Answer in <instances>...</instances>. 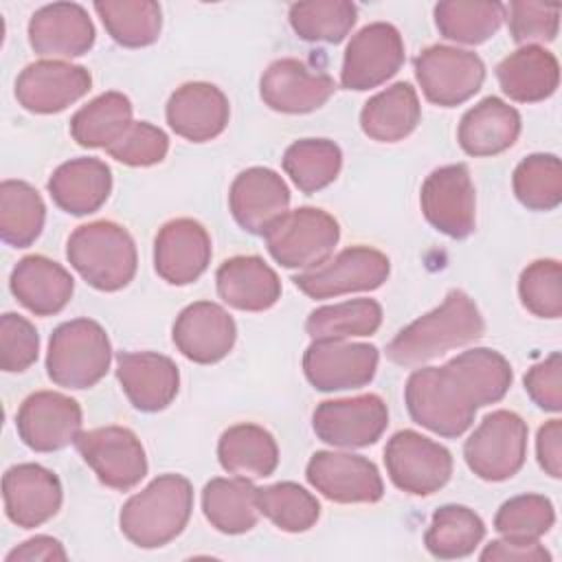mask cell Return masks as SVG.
Segmentation results:
<instances>
[{"label":"cell","mask_w":562,"mask_h":562,"mask_svg":"<svg viewBox=\"0 0 562 562\" xmlns=\"http://www.w3.org/2000/svg\"><path fill=\"white\" fill-rule=\"evenodd\" d=\"M483 331L485 321L476 303L463 290H450L439 307L413 321L389 342L386 356L395 364L413 367L474 342Z\"/></svg>","instance_id":"6da1fadb"},{"label":"cell","mask_w":562,"mask_h":562,"mask_svg":"<svg viewBox=\"0 0 562 562\" xmlns=\"http://www.w3.org/2000/svg\"><path fill=\"white\" fill-rule=\"evenodd\" d=\"M191 509V483L182 474H162L123 505L119 525L132 544L156 549L182 533Z\"/></svg>","instance_id":"7a4b0ae2"},{"label":"cell","mask_w":562,"mask_h":562,"mask_svg":"<svg viewBox=\"0 0 562 562\" xmlns=\"http://www.w3.org/2000/svg\"><path fill=\"white\" fill-rule=\"evenodd\" d=\"M404 402L415 424L441 437H461L479 408L472 391L448 362L413 371L404 386Z\"/></svg>","instance_id":"3957f363"},{"label":"cell","mask_w":562,"mask_h":562,"mask_svg":"<svg viewBox=\"0 0 562 562\" xmlns=\"http://www.w3.org/2000/svg\"><path fill=\"white\" fill-rule=\"evenodd\" d=\"M66 257L81 279L101 292L125 288L138 266L132 235L110 220L77 226L68 237Z\"/></svg>","instance_id":"277c9868"},{"label":"cell","mask_w":562,"mask_h":562,"mask_svg":"<svg viewBox=\"0 0 562 562\" xmlns=\"http://www.w3.org/2000/svg\"><path fill=\"white\" fill-rule=\"evenodd\" d=\"M112 347L105 329L92 318L66 321L50 334L48 378L64 389H90L110 369Z\"/></svg>","instance_id":"5b68a950"},{"label":"cell","mask_w":562,"mask_h":562,"mask_svg":"<svg viewBox=\"0 0 562 562\" xmlns=\"http://www.w3.org/2000/svg\"><path fill=\"white\" fill-rule=\"evenodd\" d=\"M263 237L277 263L312 270L331 257L340 239V226L327 211L301 206L288 211Z\"/></svg>","instance_id":"8992f818"},{"label":"cell","mask_w":562,"mask_h":562,"mask_svg":"<svg viewBox=\"0 0 562 562\" xmlns=\"http://www.w3.org/2000/svg\"><path fill=\"white\" fill-rule=\"evenodd\" d=\"M468 468L483 481L512 479L527 457V424L514 411H494L483 417L463 443Z\"/></svg>","instance_id":"52a82bcc"},{"label":"cell","mask_w":562,"mask_h":562,"mask_svg":"<svg viewBox=\"0 0 562 562\" xmlns=\"http://www.w3.org/2000/svg\"><path fill=\"white\" fill-rule=\"evenodd\" d=\"M384 465L395 487L428 496L450 481L452 454L446 446L415 430H397L386 441Z\"/></svg>","instance_id":"ba28073f"},{"label":"cell","mask_w":562,"mask_h":562,"mask_svg":"<svg viewBox=\"0 0 562 562\" xmlns=\"http://www.w3.org/2000/svg\"><path fill=\"white\" fill-rule=\"evenodd\" d=\"M415 77L430 103L454 108L481 90L485 64L472 50L435 44L415 57Z\"/></svg>","instance_id":"9c48e42d"},{"label":"cell","mask_w":562,"mask_h":562,"mask_svg":"<svg viewBox=\"0 0 562 562\" xmlns=\"http://www.w3.org/2000/svg\"><path fill=\"white\" fill-rule=\"evenodd\" d=\"M389 272L391 261L384 252L369 246H351L325 263L292 277V281L310 299H331L375 290L386 281Z\"/></svg>","instance_id":"30bf717a"},{"label":"cell","mask_w":562,"mask_h":562,"mask_svg":"<svg viewBox=\"0 0 562 562\" xmlns=\"http://www.w3.org/2000/svg\"><path fill=\"white\" fill-rule=\"evenodd\" d=\"M75 446L97 479L112 490H130L147 474V457L140 439L123 426H103L79 432Z\"/></svg>","instance_id":"8fae6325"},{"label":"cell","mask_w":562,"mask_h":562,"mask_svg":"<svg viewBox=\"0 0 562 562\" xmlns=\"http://www.w3.org/2000/svg\"><path fill=\"white\" fill-rule=\"evenodd\" d=\"M424 217L439 233L463 239L476 224V195L470 169L461 162L435 169L422 184Z\"/></svg>","instance_id":"7c38bea8"},{"label":"cell","mask_w":562,"mask_h":562,"mask_svg":"<svg viewBox=\"0 0 562 562\" xmlns=\"http://www.w3.org/2000/svg\"><path fill=\"white\" fill-rule=\"evenodd\" d=\"M389 426V408L375 393L321 402L312 415L316 437L336 448L375 443Z\"/></svg>","instance_id":"4fadbf2b"},{"label":"cell","mask_w":562,"mask_h":562,"mask_svg":"<svg viewBox=\"0 0 562 562\" xmlns=\"http://www.w3.org/2000/svg\"><path fill=\"white\" fill-rule=\"evenodd\" d=\"M404 64V42L389 22H373L360 29L345 48L340 83L347 90L378 88Z\"/></svg>","instance_id":"5bb4252c"},{"label":"cell","mask_w":562,"mask_h":562,"mask_svg":"<svg viewBox=\"0 0 562 562\" xmlns=\"http://www.w3.org/2000/svg\"><path fill=\"white\" fill-rule=\"evenodd\" d=\"M378 347L334 338L314 340L303 353V371L318 391H345L369 384L378 371Z\"/></svg>","instance_id":"9a60e30c"},{"label":"cell","mask_w":562,"mask_h":562,"mask_svg":"<svg viewBox=\"0 0 562 562\" xmlns=\"http://www.w3.org/2000/svg\"><path fill=\"white\" fill-rule=\"evenodd\" d=\"M81 406L61 393H31L18 408L15 428L20 439L35 452H55L75 443L81 432Z\"/></svg>","instance_id":"2e32d148"},{"label":"cell","mask_w":562,"mask_h":562,"mask_svg":"<svg viewBox=\"0 0 562 562\" xmlns=\"http://www.w3.org/2000/svg\"><path fill=\"white\" fill-rule=\"evenodd\" d=\"M310 485L334 503H375L384 496V483L373 461L351 454L318 450L307 461Z\"/></svg>","instance_id":"e0dca14e"},{"label":"cell","mask_w":562,"mask_h":562,"mask_svg":"<svg viewBox=\"0 0 562 562\" xmlns=\"http://www.w3.org/2000/svg\"><path fill=\"white\" fill-rule=\"evenodd\" d=\"M92 86L83 66L61 59H42L29 64L15 79L18 103L35 114H53L79 101Z\"/></svg>","instance_id":"ac0fdd59"},{"label":"cell","mask_w":562,"mask_h":562,"mask_svg":"<svg viewBox=\"0 0 562 562\" xmlns=\"http://www.w3.org/2000/svg\"><path fill=\"white\" fill-rule=\"evenodd\" d=\"M259 92L274 112L305 114L329 101L336 92V81L327 72H314L301 59L283 57L263 70Z\"/></svg>","instance_id":"d6986e66"},{"label":"cell","mask_w":562,"mask_h":562,"mask_svg":"<svg viewBox=\"0 0 562 562\" xmlns=\"http://www.w3.org/2000/svg\"><path fill=\"white\" fill-rule=\"evenodd\" d=\"M228 206L244 231L266 235L288 213L290 189L277 171L250 167L233 180Z\"/></svg>","instance_id":"ffe728a7"},{"label":"cell","mask_w":562,"mask_h":562,"mask_svg":"<svg viewBox=\"0 0 562 562\" xmlns=\"http://www.w3.org/2000/svg\"><path fill=\"white\" fill-rule=\"evenodd\" d=\"M2 498L9 520L22 529L48 522L61 507V483L37 463H18L2 476Z\"/></svg>","instance_id":"44dd1931"},{"label":"cell","mask_w":562,"mask_h":562,"mask_svg":"<svg viewBox=\"0 0 562 562\" xmlns=\"http://www.w3.org/2000/svg\"><path fill=\"white\" fill-rule=\"evenodd\" d=\"M211 255L206 228L191 217L167 222L154 241V268L171 285H187L200 279L211 263Z\"/></svg>","instance_id":"7402d4cb"},{"label":"cell","mask_w":562,"mask_h":562,"mask_svg":"<svg viewBox=\"0 0 562 562\" xmlns=\"http://www.w3.org/2000/svg\"><path fill=\"white\" fill-rule=\"evenodd\" d=\"M171 336L184 358L198 364H213L226 358L233 349L237 327L222 305L198 301L178 314Z\"/></svg>","instance_id":"603a6c76"},{"label":"cell","mask_w":562,"mask_h":562,"mask_svg":"<svg viewBox=\"0 0 562 562\" xmlns=\"http://www.w3.org/2000/svg\"><path fill=\"white\" fill-rule=\"evenodd\" d=\"M116 378L132 406L143 413L167 408L180 386L176 362L154 351H121L116 356Z\"/></svg>","instance_id":"cb8c5ba5"},{"label":"cell","mask_w":562,"mask_h":562,"mask_svg":"<svg viewBox=\"0 0 562 562\" xmlns=\"http://www.w3.org/2000/svg\"><path fill=\"white\" fill-rule=\"evenodd\" d=\"M29 44L42 57H79L94 44V24L75 2H53L29 20Z\"/></svg>","instance_id":"d4e9b609"},{"label":"cell","mask_w":562,"mask_h":562,"mask_svg":"<svg viewBox=\"0 0 562 562\" xmlns=\"http://www.w3.org/2000/svg\"><path fill=\"white\" fill-rule=\"evenodd\" d=\"M231 116L226 94L206 81L182 83L167 101L169 127L193 143H204L220 136Z\"/></svg>","instance_id":"484cf974"},{"label":"cell","mask_w":562,"mask_h":562,"mask_svg":"<svg viewBox=\"0 0 562 562\" xmlns=\"http://www.w3.org/2000/svg\"><path fill=\"white\" fill-rule=\"evenodd\" d=\"M13 296L37 316H53L61 312L72 292L75 279L57 261L44 255H29L18 261L9 279Z\"/></svg>","instance_id":"4316f807"},{"label":"cell","mask_w":562,"mask_h":562,"mask_svg":"<svg viewBox=\"0 0 562 562\" xmlns=\"http://www.w3.org/2000/svg\"><path fill=\"white\" fill-rule=\"evenodd\" d=\"M215 281L220 299L241 312H263L281 299L277 272L257 255L226 259L217 268Z\"/></svg>","instance_id":"83f0119b"},{"label":"cell","mask_w":562,"mask_h":562,"mask_svg":"<svg viewBox=\"0 0 562 562\" xmlns=\"http://www.w3.org/2000/svg\"><path fill=\"white\" fill-rule=\"evenodd\" d=\"M520 114L498 97H485L459 123V145L470 156H496L509 149L520 134Z\"/></svg>","instance_id":"f1b7e54d"},{"label":"cell","mask_w":562,"mask_h":562,"mask_svg":"<svg viewBox=\"0 0 562 562\" xmlns=\"http://www.w3.org/2000/svg\"><path fill=\"white\" fill-rule=\"evenodd\" d=\"M110 191L112 171L99 158H72L59 165L48 180L53 202L70 215H88L99 211Z\"/></svg>","instance_id":"f546056e"},{"label":"cell","mask_w":562,"mask_h":562,"mask_svg":"<svg viewBox=\"0 0 562 562\" xmlns=\"http://www.w3.org/2000/svg\"><path fill=\"white\" fill-rule=\"evenodd\" d=\"M501 90L518 103L549 99L560 83V66L553 53L542 46H520L496 66Z\"/></svg>","instance_id":"4dcf8cb0"},{"label":"cell","mask_w":562,"mask_h":562,"mask_svg":"<svg viewBox=\"0 0 562 562\" xmlns=\"http://www.w3.org/2000/svg\"><path fill=\"white\" fill-rule=\"evenodd\" d=\"M422 119V105L411 83L397 81L386 90L373 94L362 112V132L378 143H395L406 138Z\"/></svg>","instance_id":"1f68e13d"},{"label":"cell","mask_w":562,"mask_h":562,"mask_svg":"<svg viewBox=\"0 0 562 562\" xmlns=\"http://www.w3.org/2000/svg\"><path fill=\"white\" fill-rule=\"evenodd\" d=\"M217 459L233 476L263 479L279 465V446L266 428L257 424H235L222 432Z\"/></svg>","instance_id":"d6a6232c"},{"label":"cell","mask_w":562,"mask_h":562,"mask_svg":"<svg viewBox=\"0 0 562 562\" xmlns=\"http://www.w3.org/2000/svg\"><path fill=\"white\" fill-rule=\"evenodd\" d=\"M206 520L222 533H246L257 525V487L250 479H211L202 490Z\"/></svg>","instance_id":"836d02e7"},{"label":"cell","mask_w":562,"mask_h":562,"mask_svg":"<svg viewBox=\"0 0 562 562\" xmlns=\"http://www.w3.org/2000/svg\"><path fill=\"white\" fill-rule=\"evenodd\" d=\"M132 103L123 92H103L70 119V134L81 147H110L132 125Z\"/></svg>","instance_id":"e575fe53"},{"label":"cell","mask_w":562,"mask_h":562,"mask_svg":"<svg viewBox=\"0 0 562 562\" xmlns=\"http://www.w3.org/2000/svg\"><path fill=\"white\" fill-rule=\"evenodd\" d=\"M505 20V4L487 0H446L435 4V24L446 40L459 44L487 42Z\"/></svg>","instance_id":"d590c367"},{"label":"cell","mask_w":562,"mask_h":562,"mask_svg":"<svg viewBox=\"0 0 562 562\" xmlns=\"http://www.w3.org/2000/svg\"><path fill=\"white\" fill-rule=\"evenodd\" d=\"M485 536L479 514L465 505H441L424 533V544L439 560L470 555Z\"/></svg>","instance_id":"8d00e7d4"},{"label":"cell","mask_w":562,"mask_h":562,"mask_svg":"<svg viewBox=\"0 0 562 562\" xmlns=\"http://www.w3.org/2000/svg\"><path fill=\"white\" fill-rule=\"evenodd\" d=\"M94 11L110 37L121 46H149L160 35L162 13L154 0H99Z\"/></svg>","instance_id":"74e56055"},{"label":"cell","mask_w":562,"mask_h":562,"mask_svg":"<svg viewBox=\"0 0 562 562\" xmlns=\"http://www.w3.org/2000/svg\"><path fill=\"white\" fill-rule=\"evenodd\" d=\"M46 220V206L37 189L24 180H4L0 184V235L15 248L31 246Z\"/></svg>","instance_id":"f35d334b"},{"label":"cell","mask_w":562,"mask_h":562,"mask_svg":"<svg viewBox=\"0 0 562 562\" xmlns=\"http://www.w3.org/2000/svg\"><path fill=\"white\" fill-rule=\"evenodd\" d=\"M342 167V151L327 138H301L283 154V169L303 193L329 187Z\"/></svg>","instance_id":"ab89813d"},{"label":"cell","mask_w":562,"mask_h":562,"mask_svg":"<svg viewBox=\"0 0 562 562\" xmlns=\"http://www.w3.org/2000/svg\"><path fill=\"white\" fill-rule=\"evenodd\" d=\"M382 325V307L373 299H351L336 305L316 307L307 321L305 331L314 338L345 340L351 336H371Z\"/></svg>","instance_id":"60d3db41"},{"label":"cell","mask_w":562,"mask_h":562,"mask_svg":"<svg viewBox=\"0 0 562 562\" xmlns=\"http://www.w3.org/2000/svg\"><path fill=\"white\" fill-rule=\"evenodd\" d=\"M448 364L468 384L479 408L501 402L514 380L512 364L507 362V358L487 347L463 351L448 360Z\"/></svg>","instance_id":"b9f144b4"},{"label":"cell","mask_w":562,"mask_h":562,"mask_svg":"<svg viewBox=\"0 0 562 562\" xmlns=\"http://www.w3.org/2000/svg\"><path fill=\"white\" fill-rule=\"evenodd\" d=\"M358 9L349 0H310L290 7V24L305 42H342L353 29Z\"/></svg>","instance_id":"7bdbcfd3"},{"label":"cell","mask_w":562,"mask_h":562,"mask_svg":"<svg viewBox=\"0 0 562 562\" xmlns=\"http://www.w3.org/2000/svg\"><path fill=\"white\" fill-rule=\"evenodd\" d=\"M257 505L268 520L288 533L312 529L321 516V503L316 496L292 481L257 490Z\"/></svg>","instance_id":"ee69618b"},{"label":"cell","mask_w":562,"mask_h":562,"mask_svg":"<svg viewBox=\"0 0 562 562\" xmlns=\"http://www.w3.org/2000/svg\"><path fill=\"white\" fill-rule=\"evenodd\" d=\"M514 193L531 211H553L562 202V167L553 154H531L514 169Z\"/></svg>","instance_id":"f6af8a7d"},{"label":"cell","mask_w":562,"mask_h":562,"mask_svg":"<svg viewBox=\"0 0 562 562\" xmlns=\"http://www.w3.org/2000/svg\"><path fill=\"white\" fill-rule=\"evenodd\" d=\"M555 522L553 505L542 494H520L505 501L496 516L494 529L507 540H540Z\"/></svg>","instance_id":"bcb514c9"},{"label":"cell","mask_w":562,"mask_h":562,"mask_svg":"<svg viewBox=\"0 0 562 562\" xmlns=\"http://www.w3.org/2000/svg\"><path fill=\"white\" fill-rule=\"evenodd\" d=\"M518 294L522 305L540 318L562 316V266L555 259H538L520 272Z\"/></svg>","instance_id":"7dc6e473"},{"label":"cell","mask_w":562,"mask_h":562,"mask_svg":"<svg viewBox=\"0 0 562 562\" xmlns=\"http://www.w3.org/2000/svg\"><path fill=\"white\" fill-rule=\"evenodd\" d=\"M509 15V33L516 44L538 46V42H553L560 26V4L516 0L505 4Z\"/></svg>","instance_id":"c3c4849f"},{"label":"cell","mask_w":562,"mask_h":562,"mask_svg":"<svg viewBox=\"0 0 562 562\" xmlns=\"http://www.w3.org/2000/svg\"><path fill=\"white\" fill-rule=\"evenodd\" d=\"M105 151L123 165L149 167L167 156L169 138L160 127L147 121H136Z\"/></svg>","instance_id":"681fc988"},{"label":"cell","mask_w":562,"mask_h":562,"mask_svg":"<svg viewBox=\"0 0 562 562\" xmlns=\"http://www.w3.org/2000/svg\"><path fill=\"white\" fill-rule=\"evenodd\" d=\"M40 351V336L31 321L7 312L0 318V367L7 373L26 371Z\"/></svg>","instance_id":"f907efd6"},{"label":"cell","mask_w":562,"mask_h":562,"mask_svg":"<svg viewBox=\"0 0 562 562\" xmlns=\"http://www.w3.org/2000/svg\"><path fill=\"white\" fill-rule=\"evenodd\" d=\"M525 391L542 411L558 413L562 408V360L558 351L525 373Z\"/></svg>","instance_id":"816d5d0a"},{"label":"cell","mask_w":562,"mask_h":562,"mask_svg":"<svg viewBox=\"0 0 562 562\" xmlns=\"http://www.w3.org/2000/svg\"><path fill=\"white\" fill-rule=\"evenodd\" d=\"M481 560H503V562H551V553L538 542H520V540H492L483 551Z\"/></svg>","instance_id":"f5cc1de1"},{"label":"cell","mask_w":562,"mask_h":562,"mask_svg":"<svg viewBox=\"0 0 562 562\" xmlns=\"http://www.w3.org/2000/svg\"><path fill=\"white\" fill-rule=\"evenodd\" d=\"M536 454L540 468L553 476H562V422L549 419L544 426H540L536 437Z\"/></svg>","instance_id":"db71d44e"},{"label":"cell","mask_w":562,"mask_h":562,"mask_svg":"<svg viewBox=\"0 0 562 562\" xmlns=\"http://www.w3.org/2000/svg\"><path fill=\"white\" fill-rule=\"evenodd\" d=\"M68 558L66 549L57 538L50 536H35L26 542L18 544L13 551L7 553V562H64Z\"/></svg>","instance_id":"11a10c76"}]
</instances>
